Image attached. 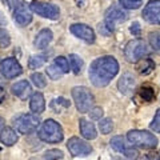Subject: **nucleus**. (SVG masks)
<instances>
[{
	"label": "nucleus",
	"instance_id": "obj_13",
	"mask_svg": "<svg viewBox=\"0 0 160 160\" xmlns=\"http://www.w3.org/2000/svg\"><path fill=\"white\" fill-rule=\"evenodd\" d=\"M135 87H136V79L129 72L123 73L122 78L118 82V88L120 93H123V95H132L135 91Z\"/></svg>",
	"mask_w": 160,
	"mask_h": 160
},
{
	"label": "nucleus",
	"instance_id": "obj_25",
	"mask_svg": "<svg viewBox=\"0 0 160 160\" xmlns=\"http://www.w3.org/2000/svg\"><path fill=\"white\" fill-rule=\"evenodd\" d=\"M99 129H100V132H102L103 135H108V133H111L112 132V129H113V122L111 119H100V123H99Z\"/></svg>",
	"mask_w": 160,
	"mask_h": 160
},
{
	"label": "nucleus",
	"instance_id": "obj_3",
	"mask_svg": "<svg viewBox=\"0 0 160 160\" xmlns=\"http://www.w3.org/2000/svg\"><path fill=\"white\" fill-rule=\"evenodd\" d=\"M152 49L148 47V44L142 39H133L127 43L124 48V58L129 63H138L139 60L144 59L148 55H151Z\"/></svg>",
	"mask_w": 160,
	"mask_h": 160
},
{
	"label": "nucleus",
	"instance_id": "obj_42",
	"mask_svg": "<svg viewBox=\"0 0 160 160\" xmlns=\"http://www.w3.org/2000/svg\"><path fill=\"white\" fill-rule=\"evenodd\" d=\"M4 123H6V122H4V119L0 116V131H2V129L4 128Z\"/></svg>",
	"mask_w": 160,
	"mask_h": 160
},
{
	"label": "nucleus",
	"instance_id": "obj_19",
	"mask_svg": "<svg viewBox=\"0 0 160 160\" xmlns=\"http://www.w3.org/2000/svg\"><path fill=\"white\" fill-rule=\"evenodd\" d=\"M18 140H19L18 133L11 127H4L2 129V132H0V142H2L4 146L11 147L13 144H16Z\"/></svg>",
	"mask_w": 160,
	"mask_h": 160
},
{
	"label": "nucleus",
	"instance_id": "obj_32",
	"mask_svg": "<svg viewBox=\"0 0 160 160\" xmlns=\"http://www.w3.org/2000/svg\"><path fill=\"white\" fill-rule=\"evenodd\" d=\"M55 64L62 69V71L64 73H67L69 72V63H68V60L64 58V56H58V58H55Z\"/></svg>",
	"mask_w": 160,
	"mask_h": 160
},
{
	"label": "nucleus",
	"instance_id": "obj_39",
	"mask_svg": "<svg viewBox=\"0 0 160 160\" xmlns=\"http://www.w3.org/2000/svg\"><path fill=\"white\" fill-rule=\"evenodd\" d=\"M143 160H160V156L158 153H148Z\"/></svg>",
	"mask_w": 160,
	"mask_h": 160
},
{
	"label": "nucleus",
	"instance_id": "obj_36",
	"mask_svg": "<svg viewBox=\"0 0 160 160\" xmlns=\"http://www.w3.org/2000/svg\"><path fill=\"white\" fill-rule=\"evenodd\" d=\"M124 155H126V156H127L129 160H135V159L139 158L138 149H135L133 147H127V149L124 151Z\"/></svg>",
	"mask_w": 160,
	"mask_h": 160
},
{
	"label": "nucleus",
	"instance_id": "obj_2",
	"mask_svg": "<svg viewBox=\"0 0 160 160\" xmlns=\"http://www.w3.org/2000/svg\"><path fill=\"white\" fill-rule=\"evenodd\" d=\"M38 138L46 143H60L64 138L62 126L52 119H47L40 124L38 129Z\"/></svg>",
	"mask_w": 160,
	"mask_h": 160
},
{
	"label": "nucleus",
	"instance_id": "obj_41",
	"mask_svg": "<svg viewBox=\"0 0 160 160\" xmlns=\"http://www.w3.org/2000/svg\"><path fill=\"white\" fill-rule=\"evenodd\" d=\"M2 2L6 4V6H8V7H12L13 6V0H2Z\"/></svg>",
	"mask_w": 160,
	"mask_h": 160
},
{
	"label": "nucleus",
	"instance_id": "obj_21",
	"mask_svg": "<svg viewBox=\"0 0 160 160\" xmlns=\"http://www.w3.org/2000/svg\"><path fill=\"white\" fill-rule=\"evenodd\" d=\"M136 68L139 69V72L142 75H148L149 72H152V69H155V63H153L152 59L144 58V59L138 62Z\"/></svg>",
	"mask_w": 160,
	"mask_h": 160
},
{
	"label": "nucleus",
	"instance_id": "obj_15",
	"mask_svg": "<svg viewBox=\"0 0 160 160\" xmlns=\"http://www.w3.org/2000/svg\"><path fill=\"white\" fill-rule=\"evenodd\" d=\"M11 92L15 95V96L24 100L32 93V87H31V84H29L28 80H20V82L12 84Z\"/></svg>",
	"mask_w": 160,
	"mask_h": 160
},
{
	"label": "nucleus",
	"instance_id": "obj_10",
	"mask_svg": "<svg viewBox=\"0 0 160 160\" xmlns=\"http://www.w3.org/2000/svg\"><path fill=\"white\" fill-rule=\"evenodd\" d=\"M23 68L19 64V62L13 58H7L0 63V73L6 79H13L22 75Z\"/></svg>",
	"mask_w": 160,
	"mask_h": 160
},
{
	"label": "nucleus",
	"instance_id": "obj_23",
	"mask_svg": "<svg viewBox=\"0 0 160 160\" xmlns=\"http://www.w3.org/2000/svg\"><path fill=\"white\" fill-rule=\"evenodd\" d=\"M111 147H112L116 152L124 153V151L127 149L126 140H124L122 136H113V138L111 139Z\"/></svg>",
	"mask_w": 160,
	"mask_h": 160
},
{
	"label": "nucleus",
	"instance_id": "obj_33",
	"mask_svg": "<svg viewBox=\"0 0 160 160\" xmlns=\"http://www.w3.org/2000/svg\"><path fill=\"white\" fill-rule=\"evenodd\" d=\"M11 44V36L4 28H0V47L6 48Z\"/></svg>",
	"mask_w": 160,
	"mask_h": 160
},
{
	"label": "nucleus",
	"instance_id": "obj_14",
	"mask_svg": "<svg viewBox=\"0 0 160 160\" xmlns=\"http://www.w3.org/2000/svg\"><path fill=\"white\" fill-rule=\"evenodd\" d=\"M13 20L16 22L19 26H27L32 22V12L31 8H28L26 4H19L13 11Z\"/></svg>",
	"mask_w": 160,
	"mask_h": 160
},
{
	"label": "nucleus",
	"instance_id": "obj_44",
	"mask_svg": "<svg viewBox=\"0 0 160 160\" xmlns=\"http://www.w3.org/2000/svg\"><path fill=\"white\" fill-rule=\"evenodd\" d=\"M0 151H2V148H0Z\"/></svg>",
	"mask_w": 160,
	"mask_h": 160
},
{
	"label": "nucleus",
	"instance_id": "obj_11",
	"mask_svg": "<svg viewBox=\"0 0 160 160\" xmlns=\"http://www.w3.org/2000/svg\"><path fill=\"white\" fill-rule=\"evenodd\" d=\"M143 18L149 24H160V0H149L143 9Z\"/></svg>",
	"mask_w": 160,
	"mask_h": 160
},
{
	"label": "nucleus",
	"instance_id": "obj_8",
	"mask_svg": "<svg viewBox=\"0 0 160 160\" xmlns=\"http://www.w3.org/2000/svg\"><path fill=\"white\" fill-rule=\"evenodd\" d=\"M127 19H128V15L126 11H123L122 8H118V7H112L106 12L104 26H106L111 32H113L118 24L124 23Z\"/></svg>",
	"mask_w": 160,
	"mask_h": 160
},
{
	"label": "nucleus",
	"instance_id": "obj_24",
	"mask_svg": "<svg viewBox=\"0 0 160 160\" xmlns=\"http://www.w3.org/2000/svg\"><path fill=\"white\" fill-rule=\"evenodd\" d=\"M46 62H47V56H46V55H33V56L29 59L28 66H29V68H31V69H36V68L42 67Z\"/></svg>",
	"mask_w": 160,
	"mask_h": 160
},
{
	"label": "nucleus",
	"instance_id": "obj_43",
	"mask_svg": "<svg viewBox=\"0 0 160 160\" xmlns=\"http://www.w3.org/2000/svg\"><path fill=\"white\" fill-rule=\"evenodd\" d=\"M113 160H129V159H123V158H115Z\"/></svg>",
	"mask_w": 160,
	"mask_h": 160
},
{
	"label": "nucleus",
	"instance_id": "obj_35",
	"mask_svg": "<svg viewBox=\"0 0 160 160\" xmlns=\"http://www.w3.org/2000/svg\"><path fill=\"white\" fill-rule=\"evenodd\" d=\"M103 109L100 107H93L91 109V112H89V118H91L92 120H100L103 118Z\"/></svg>",
	"mask_w": 160,
	"mask_h": 160
},
{
	"label": "nucleus",
	"instance_id": "obj_38",
	"mask_svg": "<svg viewBox=\"0 0 160 160\" xmlns=\"http://www.w3.org/2000/svg\"><path fill=\"white\" fill-rule=\"evenodd\" d=\"M99 31H100V33H103V35H111V33H112V32L109 31V29H108L106 26H104V23H103V24H100V26H99Z\"/></svg>",
	"mask_w": 160,
	"mask_h": 160
},
{
	"label": "nucleus",
	"instance_id": "obj_31",
	"mask_svg": "<svg viewBox=\"0 0 160 160\" xmlns=\"http://www.w3.org/2000/svg\"><path fill=\"white\" fill-rule=\"evenodd\" d=\"M63 152L60 149H48V151L44 153L43 160H58V159H63Z\"/></svg>",
	"mask_w": 160,
	"mask_h": 160
},
{
	"label": "nucleus",
	"instance_id": "obj_27",
	"mask_svg": "<svg viewBox=\"0 0 160 160\" xmlns=\"http://www.w3.org/2000/svg\"><path fill=\"white\" fill-rule=\"evenodd\" d=\"M119 3L126 9H138L143 6L144 0H119Z\"/></svg>",
	"mask_w": 160,
	"mask_h": 160
},
{
	"label": "nucleus",
	"instance_id": "obj_28",
	"mask_svg": "<svg viewBox=\"0 0 160 160\" xmlns=\"http://www.w3.org/2000/svg\"><path fill=\"white\" fill-rule=\"evenodd\" d=\"M31 80H32V83L36 86L38 88H44L47 86V80L46 78H44V75L43 73H40V72H35L31 75Z\"/></svg>",
	"mask_w": 160,
	"mask_h": 160
},
{
	"label": "nucleus",
	"instance_id": "obj_5",
	"mask_svg": "<svg viewBox=\"0 0 160 160\" xmlns=\"http://www.w3.org/2000/svg\"><path fill=\"white\" fill-rule=\"evenodd\" d=\"M72 98L76 104V108L80 113H87L89 112L92 104H93V95L87 87H73L72 88Z\"/></svg>",
	"mask_w": 160,
	"mask_h": 160
},
{
	"label": "nucleus",
	"instance_id": "obj_29",
	"mask_svg": "<svg viewBox=\"0 0 160 160\" xmlns=\"http://www.w3.org/2000/svg\"><path fill=\"white\" fill-rule=\"evenodd\" d=\"M139 95H140V98L144 99L146 102H152L155 99V91L151 87H142L139 91Z\"/></svg>",
	"mask_w": 160,
	"mask_h": 160
},
{
	"label": "nucleus",
	"instance_id": "obj_6",
	"mask_svg": "<svg viewBox=\"0 0 160 160\" xmlns=\"http://www.w3.org/2000/svg\"><path fill=\"white\" fill-rule=\"evenodd\" d=\"M13 124L16 129L20 133H31L38 128L40 123V116L39 113H22L18 118H15Z\"/></svg>",
	"mask_w": 160,
	"mask_h": 160
},
{
	"label": "nucleus",
	"instance_id": "obj_18",
	"mask_svg": "<svg viewBox=\"0 0 160 160\" xmlns=\"http://www.w3.org/2000/svg\"><path fill=\"white\" fill-rule=\"evenodd\" d=\"M29 108L33 113H42L46 109V102H44V96L40 92H35L31 95L29 99Z\"/></svg>",
	"mask_w": 160,
	"mask_h": 160
},
{
	"label": "nucleus",
	"instance_id": "obj_1",
	"mask_svg": "<svg viewBox=\"0 0 160 160\" xmlns=\"http://www.w3.org/2000/svg\"><path fill=\"white\" fill-rule=\"evenodd\" d=\"M119 72V63L113 56H100L89 66L88 76L95 87H106Z\"/></svg>",
	"mask_w": 160,
	"mask_h": 160
},
{
	"label": "nucleus",
	"instance_id": "obj_26",
	"mask_svg": "<svg viewBox=\"0 0 160 160\" xmlns=\"http://www.w3.org/2000/svg\"><path fill=\"white\" fill-rule=\"evenodd\" d=\"M63 71L60 69L56 64H52V66H48L47 67V75H48V78L51 79V80H59L60 78L63 76Z\"/></svg>",
	"mask_w": 160,
	"mask_h": 160
},
{
	"label": "nucleus",
	"instance_id": "obj_16",
	"mask_svg": "<svg viewBox=\"0 0 160 160\" xmlns=\"http://www.w3.org/2000/svg\"><path fill=\"white\" fill-rule=\"evenodd\" d=\"M52 38H53V35H52V31L51 29H48V28H44L42 29L38 35H36V38H35V47L39 48V49H44L46 47H48V44L52 42Z\"/></svg>",
	"mask_w": 160,
	"mask_h": 160
},
{
	"label": "nucleus",
	"instance_id": "obj_30",
	"mask_svg": "<svg viewBox=\"0 0 160 160\" xmlns=\"http://www.w3.org/2000/svg\"><path fill=\"white\" fill-rule=\"evenodd\" d=\"M149 44L156 52L160 53V32H151L149 33Z\"/></svg>",
	"mask_w": 160,
	"mask_h": 160
},
{
	"label": "nucleus",
	"instance_id": "obj_7",
	"mask_svg": "<svg viewBox=\"0 0 160 160\" xmlns=\"http://www.w3.org/2000/svg\"><path fill=\"white\" fill-rule=\"evenodd\" d=\"M31 11L38 13L39 16H43L46 19H51V20H56L60 16V9L56 7L55 4L51 3H42V2H33L31 4Z\"/></svg>",
	"mask_w": 160,
	"mask_h": 160
},
{
	"label": "nucleus",
	"instance_id": "obj_17",
	"mask_svg": "<svg viewBox=\"0 0 160 160\" xmlns=\"http://www.w3.org/2000/svg\"><path fill=\"white\" fill-rule=\"evenodd\" d=\"M79 127H80V133H82V136L84 139H87V140L96 139V136H98L96 128H95V126L91 122H88L86 119H80Z\"/></svg>",
	"mask_w": 160,
	"mask_h": 160
},
{
	"label": "nucleus",
	"instance_id": "obj_9",
	"mask_svg": "<svg viewBox=\"0 0 160 160\" xmlns=\"http://www.w3.org/2000/svg\"><path fill=\"white\" fill-rule=\"evenodd\" d=\"M67 148L73 156H79V158H86L92 152L91 144H88L86 140H82L76 136H73L68 140Z\"/></svg>",
	"mask_w": 160,
	"mask_h": 160
},
{
	"label": "nucleus",
	"instance_id": "obj_4",
	"mask_svg": "<svg viewBox=\"0 0 160 160\" xmlns=\"http://www.w3.org/2000/svg\"><path fill=\"white\" fill-rule=\"evenodd\" d=\"M128 142L140 148L152 149L158 146V138L155 135L149 133L148 131H140V129H132L127 133Z\"/></svg>",
	"mask_w": 160,
	"mask_h": 160
},
{
	"label": "nucleus",
	"instance_id": "obj_40",
	"mask_svg": "<svg viewBox=\"0 0 160 160\" xmlns=\"http://www.w3.org/2000/svg\"><path fill=\"white\" fill-rule=\"evenodd\" d=\"M6 24H7L6 16H4V15H3V12L0 11V27H2V26H6Z\"/></svg>",
	"mask_w": 160,
	"mask_h": 160
},
{
	"label": "nucleus",
	"instance_id": "obj_20",
	"mask_svg": "<svg viewBox=\"0 0 160 160\" xmlns=\"http://www.w3.org/2000/svg\"><path fill=\"white\" fill-rule=\"evenodd\" d=\"M69 106H71V103H69L67 99H64V98L53 99L51 102V104H49V107L52 108V111L55 113H62L63 111H67V109L69 108Z\"/></svg>",
	"mask_w": 160,
	"mask_h": 160
},
{
	"label": "nucleus",
	"instance_id": "obj_12",
	"mask_svg": "<svg viewBox=\"0 0 160 160\" xmlns=\"http://www.w3.org/2000/svg\"><path fill=\"white\" fill-rule=\"evenodd\" d=\"M69 31H71L75 36L84 40L87 43H93L95 42V32L91 27H88L87 24H82V23H76L72 24L69 27Z\"/></svg>",
	"mask_w": 160,
	"mask_h": 160
},
{
	"label": "nucleus",
	"instance_id": "obj_37",
	"mask_svg": "<svg viewBox=\"0 0 160 160\" xmlns=\"http://www.w3.org/2000/svg\"><path fill=\"white\" fill-rule=\"evenodd\" d=\"M129 31H131V33L133 35V36H136V38H140V35H142V28H140V24L138 22H133L131 24Z\"/></svg>",
	"mask_w": 160,
	"mask_h": 160
},
{
	"label": "nucleus",
	"instance_id": "obj_22",
	"mask_svg": "<svg viewBox=\"0 0 160 160\" xmlns=\"http://www.w3.org/2000/svg\"><path fill=\"white\" fill-rule=\"evenodd\" d=\"M68 59H69V64H71V68H72L73 73L79 75L83 69V59L76 53H71Z\"/></svg>",
	"mask_w": 160,
	"mask_h": 160
},
{
	"label": "nucleus",
	"instance_id": "obj_34",
	"mask_svg": "<svg viewBox=\"0 0 160 160\" xmlns=\"http://www.w3.org/2000/svg\"><path fill=\"white\" fill-rule=\"evenodd\" d=\"M151 129L156 133H160V108L156 111V113H155V118L151 123Z\"/></svg>",
	"mask_w": 160,
	"mask_h": 160
}]
</instances>
